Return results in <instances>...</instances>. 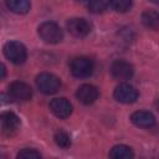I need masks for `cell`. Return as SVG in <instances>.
<instances>
[{
    "mask_svg": "<svg viewBox=\"0 0 159 159\" xmlns=\"http://www.w3.org/2000/svg\"><path fill=\"white\" fill-rule=\"evenodd\" d=\"M37 32H39L40 39L46 43H58L63 37L61 27L57 24L51 22V21L42 22L39 26Z\"/></svg>",
    "mask_w": 159,
    "mask_h": 159,
    "instance_id": "6da1fadb",
    "label": "cell"
},
{
    "mask_svg": "<svg viewBox=\"0 0 159 159\" xmlns=\"http://www.w3.org/2000/svg\"><path fill=\"white\" fill-rule=\"evenodd\" d=\"M36 86L43 94H53L60 89L61 81L57 76L48 72H43L36 77Z\"/></svg>",
    "mask_w": 159,
    "mask_h": 159,
    "instance_id": "7a4b0ae2",
    "label": "cell"
},
{
    "mask_svg": "<svg viewBox=\"0 0 159 159\" xmlns=\"http://www.w3.org/2000/svg\"><path fill=\"white\" fill-rule=\"evenodd\" d=\"M4 55L5 57L15 63V65H21L26 61L27 57V52H26V47L19 42V41H10L4 46Z\"/></svg>",
    "mask_w": 159,
    "mask_h": 159,
    "instance_id": "3957f363",
    "label": "cell"
},
{
    "mask_svg": "<svg viewBox=\"0 0 159 159\" xmlns=\"http://www.w3.org/2000/svg\"><path fill=\"white\" fill-rule=\"evenodd\" d=\"M93 68H94L93 61L91 58L83 57V56L73 58L70 63L71 73L75 77H78V78H84V77L91 76L92 72H93Z\"/></svg>",
    "mask_w": 159,
    "mask_h": 159,
    "instance_id": "277c9868",
    "label": "cell"
},
{
    "mask_svg": "<svg viewBox=\"0 0 159 159\" xmlns=\"http://www.w3.org/2000/svg\"><path fill=\"white\" fill-rule=\"evenodd\" d=\"M20 128V119L14 112H2L0 113V132L6 135H14Z\"/></svg>",
    "mask_w": 159,
    "mask_h": 159,
    "instance_id": "5b68a950",
    "label": "cell"
},
{
    "mask_svg": "<svg viewBox=\"0 0 159 159\" xmlns=\"http://www.w3.org/2000/svg\"><path fill=\"white\" fill-rule=\"evenodd\" d=\"M7 92H9V97L16 102H26L32 96L31 87L27 83L20 81L12 82L7 88Z\"/></svg>",
    "mask_w": 159,
    "mask_h": 159,
    "instance_id": "8992f818",
    "label": "cell"
},
{
    "mask_svg": "<svg viewBox=\"0 0 159 159\" xmlns=\"http://www.w3.org/2000/svg\"><path fill=\"white\" fill-rule=\"evenodd\" d=\"M113 96L116 101L124 104H129V103H134L138 99V91L128 83H122L116 87Z\"/></svg>",
    "mask_w": 159,
    "mask_h": 159,
    "instance_id": "52a82bcc",
    "label": "cell"
},
{
    "mask_svg": "<svg viewBox=\"0 0 159 159\" xmlns=\"http://www.w3.org/2000/svg\"><path fill=\"white\" fill-rule=\"evenodd\" d=\"M111 73L116 80H129L133 76V66L127 61L117 60L111 65Z\"/></svg>",
    "mask_w": 159,
    "mask_h": 159,
    "instance_id": "ba28073f",
    "label": "cell"
},
{
    "mask_svg": "<svg viewBox=\"0 0 159 159\" xmlns=\"http://www.w3.org/2000/svg\"><path fill=\"white\" fill-rule=\"evenodd\" d=\"M67 29L75 37H84L91 32V25L82 17H73L67 21Z\"/></svg>",
    "mask_w": 159,
    "mask_h": 159,
    "instance_id": "9c48e42d",
    "label": "cell"
},
{
    "mask_svg": "<svg viewBox=\"0 0 159 159\" xmlns=\"http://www.w3.org/2000/svg\"><path fill=\"white\" fill-rule=\"evenodd\" d=\"M50 111L57 118L65 119L72 113V104L66 98H55L50 102Z\"/></svg>",
    "mask_w": 159,
    "mask_h": 159,
    "instance_id": "30bf717a",
    "label": "cell"
},
{
    "mask_svg": "<svg viewBox=\"0 0 159 159\" xmlns=\"http://www.w3.org/2000/svg\"><path fill=\"white\" fill-rule=\"evenodd\" d=\"M76 97L83 104H92L98 98V89L92 84H82L77 89Z\"/></svg>",
    "mask_w": 159,
    "mask_h": 159,
    "instance_id": "8fae6325",
    "label": "cell"
},
{
    "mask_svg": "<svg viewBox=\"0 0 159 159\" xmlns=\"http://www.w3.org/2000/svg\"><path fill=\"white\" fill-rule=\"evenodd\" d=\"M130 120L139 128H150L155 124V117L148 111H137L130 116Z\"/></svg>",
    "mask_w": 159,
    "mask_h": 159,
    "instance_id": "7c38bea8",
    "label": "cell"
},
{
    "mask_svg": "<svg viewBox=\"0 0 159 159\" xmlns=\"http://www.w3.org/2000/svg\"><path fill=\"white\" fill-rule=\"evenodd\" d=\"M133 152L128 145L124 144H119L112 148V150L109 152V157L113 159H132L133 158Z\"/></svg>",
    "mask_w": 159,
    "mask_h": 159,
    "instance_id": "4fadbf2b",
    "label": "cell"
},
{
    "mask_svg": "<svg viewBox=\"0 0 159 159\" xmlns=\"http://www.w3.org/2000/svg\"><path fill=\"white\" fill-rule=\"evenodd\" d=\"M142 21L143 24L152 30H158L159 27V15L154 10H147L142 15Z\"/></svg>",
    "mask_w": 159,
    "mask_h": 159,
    "instance_id": "5bb4252c",
    "label": "cell"
},
{
    "mask_svg": "<svg viewBox=\"0 0 159 159\" xmlns=\"http://www.w3.org/2000/svg\"><path fill=\"white\" fill-rule=\"evenodd\" d=\"M6 5L15 14H26L30 10V0H6Z\"/></svg>",
    "mask_w": 159,
    "mask_h": 159,
    "instance_id": "9a60e30c",
    "label": "cell"
},
{
    "mask_svg": "<svg viewBox=\"0 0 159 159\" xmlns=\"http://www.w3.org/2000/svg\"><path fill=\"white\" fill-rule=\"evenodd\" d=\"M109 5L118 12H125L132 6V0H109Z\"/></svg>",
    "mask_w": 159,
    "mask_h": 159,
    "instance_id": "2e32d148",
    "label": "cell"
},
{
    "mask_svg": "<svg viewBox=\"0 0 159 159\" xmlns=\"http://www.w3.org/2000/svg\"><path fill=\"white\" fill-rule=\"evenodd\" d=\"M55 142L58 147L61 148H68L71 145V138L70 135L63 132V130H58L56 134H55Z\"/></svg>",
    "mask_w": 159,
    "mask_h": 159,
    "instance_id": "e0dca14e",
    "label": "cell"
},
{
    "mask_svg": "<svg viewBox=\"0 0 159 159\" xmlns=\"http://www.w3.org/2000/svg\"><path fill=\"white\" fill-rule=\"evenodd\" d=\"M88 9L94 14H99L107 9V2L106 0H89Z\"/></svg>",
    "mask_w": 159,
    "mask_h": 159,
    "instance_id": "ac0fdd59",
    "label": "cell"
},
{
    "mask_svg": "<svg viewBox=\"0 0 159 159\" xmlns=\"http://www.w3.org/2000/svg\"><path fill=\"white\" fill-rule=\"evenodd\" d=\"M17 158H24V159H37L41 158V154L39 152H36L35 149H22L21 152H19Z\"/></svg>",
    "mask_w": 159,
    "mask_h": 159,
    "instance_id": "d6986e66",
    "label": "cell"
},
{
    "mask_svg": "<svg viewBox=\"0 0 159 159\" xmlns=\"http://www.w3.org/2000/svg\"><path fill=\"white\" fill-rule=\"evenodd\" d=\"M9 102V97H6L4 93H0V106H4Z\"/></svg>",
    "mask_w": 159,
    "mask_h": 159,
    "instance_id": "ffe728a7",
    "label": "cell"
},
{
    "mask_svg": "<svg viewBox=\"0 0 159 159\" xmlns=\"http://www.w3.org/2000/svg\"><path fill=\"white\" fill-rule=\"evenodd\" d=\"M5 75H6V68H5V66L0 62V81L5 77Z\"/></svg>",
    "mask_w": 159,
    "mask_h": 159,
    "instance_id": "44dd1931",
    "label": "cell"
},
{
    "mask_svg": "<svg viewBox=\"0 0 159 159\" xmlns=\"http://www.w3.org/2000/svg\"><path fill=\"white\" fill-rule=\"evenodd\" d=\"M152 1H153V2H158L159 0H152Z\"/></svg>",
    "mask_w": 159,
    "mask_h": 159,
    "instance_id": "7402d4cb",
    "label": "cell"
},
{
    "mask_svg": "<svg viewBox=\"0 0 159 159\" xmlns=\"http://www.w3.org/2000/svg\"><path fill=\"white\" fill-rule=\"evenodd\" d=\"M77 1H86V0H77Z\"/></svg>",
    "mask_w": 159,
    "mask_h": 159,
    "instance_id": "603a6c76",
    "label": "cell"
}]
</instances>
